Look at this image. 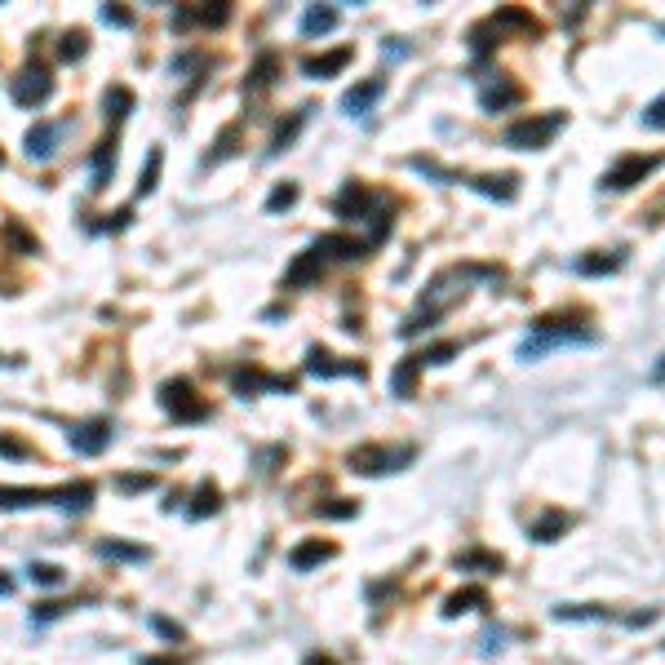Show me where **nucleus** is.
Masks as SVG:
<instances>
[{"instance_id":"obj_1","label":"nucleus","mask_w":665,"mask_h":665,"mask_svg":"<svg viewBox=\"0 0 665 665\" xmlns=\"http://www.w3.org/2000/svg\"><path fill=\"white\" fill-rule=\"evenodd\" d=\"M333 213H337V218H346V222H368V240H364L368 249L382 244L386 235H391V227H395L391 200L377 196V191H368V187H360V182H351V187L333 200Z\"/></svg>"},{"instance_id":"obj_2","label":"nucleus","mask_w":665,"mask_h":665,"mask_svg":"<svg viewBox=\"0 0 665 665\" xmlns=\"http://www.w3.org/2000/svg\"><path fill=\"white\" fill-rule=\"evenodd\" d=\"M599 333L586 329L577 320H559V315H546L528 329V337L519 342V360H541L546 351H559V346H595Z\"/></svg>"},{"instance_id":"obj_3","label":"nucleus","mask_w":665,"mask_h":665,"mask_svg":"<svg viewBox=\"0 0 665 665\" xmlns=\"http://www.w3.org/2000/svg\"><path fill=\"white\" fill-rule=\"evenodd\" d=\"M564 125H568L564 111H541V116L515 120V125L501 133V142H506V147H515V151H546L550 142L564 133Z\"/></svg>"},{"instance_id":"obj_4","label":"nucleus","mask_w":665,"mask_h":665,"mask_svg":"<svg viewBox=\"0 0 665 665\" xmlns=\"http://www.w3.org/2000/svg\"><path fill=\"white\" fill-rule=\"evenodd\" d=\"M417 457L413 444H399V448H386V444H364L355 448L351 457H346V466L355 470V475H386V470H404L408 462Z\"/></svg>"},{"instance_id":"obj_5","label":"nucleus","mask_w":665,"mask_h":665,"mask_svg":"<svg viewBox=\"0 0 665 665\" xmlns=\"http://www.w3.org/2000/svg\"><path fill=\"white\" fill-rule=\"evenodd\" d=\"M160 408H165L173 422H204V417H209V399H204L187 377H173V382L160 386Z\"/></svg>"},{"instance_id":"obj_6","label":"nucleus","mask_w":665,"mask_h":665,"mask_svg":"<svg viewBox=\"0 0 665 665\" xmlns=\"http://www.w3.org/2000/svg\"><path fill=\"white\" fill-rule=\"evenodd\" d=\"M657 165H661L657 156H639V151H630V156H621L617 165L603 173L599 187H603V191H630V187H639V182L648 178V173L657 169Z\"/></svg>"},{"instance_id":"obj_7","label":"nucleus","mask_w":665,"mask_h":665,"mask_svg":"<svg viewBox=\"0 0 665 665\" xmlns=\"http://www.w3.org/2000/svg\"><path fill=\"white\" fill-rule=\"evenodd\" d=\"M54 94V76H49V67H23L14 76V85H9V98L18 102V107H40V102H49Z\"/></svg>"},{"instance_id":"obj_8","label":"nucleus","mask_w":665,"mask_h":665,"mask_svg":"<svg viewBox=\"0 0 665 665\" xmlns=\"http://www.w3.org/2000/svg\"><path fill=\"white\" fill-rule=\"evenodd\" d=\"M324 266H329V258H324V253L311 244V249H302L298 258L289 262V271H284V284H289V289H311V284L324 275Z\"/></svg>"},{"instance_id":"obj_9","label":"nucleus","mask_w":665,"mask_h":665,"mask_svg":"<svg viewBox=\"0 0 665 665\" xmlns=\"http://www.w3.org/2000/svg\"><path fill=\"white\" fill-rule=\"evenodd\" d=\"M67 444L76 448V453L94 457V453H102V448L111 444V422H102V417H94V422L71 426V431H67Z\"/></svg>"},{"instance_id":"obj_10","label":"nucleus","mask_w":665,"mask_h":665,"mask_svg":"<svg viewBox=\"0 0 665 665\" xmlns=\"http://www.w3.org/2000/svg\"><path fill=\"white\" fill-rule=\"evenodd\" d=\"M231 386L235 395H258V391H293V377H271L262 373V368H240V373H231Z\"/></svg>"},{"instance_id":"obj_11","label":"nucleus","mask_w":665,"mask_h":665,"mask_svg":"<svg viewBox=\"0 0 665 665\" xmlns=\"http://www.w3.org/2000/svg\"><path fill=\"white\" fill-rule=\"evenodd\" d=\"M227 18H231L227 0H218V5H187L173 14V27H178V32H187V27H222Z\"/></svg>"},{"instance_id":"obj_12","label":"nucleus","mask_w":665,"mask_h":665,"mask_svg":"<svg viewBox=\"0 0 665 665\" xmlns=\"http://www.w3.org/2000/svg\"><path fill=\"white\" fill-rule=\"evenodd\" d=\"M306 373L311 377H364L368 368L364 364H355V360H337V355H329V351H320V346H311L306 351Z\"/></svg>"},{"instance_id":"obj_13","label":"nucleus","mask_w":665,"mask_h":665,"mask_svg":"<svg viewBox=\"0 0 665 665\" xmlns=\"http://www.w3.org/2000/svg\"><path fill=\"white\" fill-rule=\"evenodd\" d=\"M67 125H58V120H36L32 129H27V156L32 160H49L58 151V142H63Z\"/></svg>"},{"instance_id":"obj_14","label":"nucleus","mask_w":665,"mask_h":665,"mask_svg":"<svg viewBox=\"0 0 665 665\" xmlns=\"http://www.w3.org/2000/svg\"><path fill=\"white\" fill-rule=\"evenodd\" d=\"M386 94V80L382 76H368L360 80L355 89H346V98H342V107H346V116H368V111L377 107V98Z\"/></svg>"},{"instance_id":"obj_15","label":"nucleus","mask_w":665,"mask_h":665,"mask_svg":"<svg viewBox=\"0 0 665 665\" xmlns=\"http://www.w3.org/2000/svg\"><path fill=\"white\" fill-rule=\"evenodd\" d=\"M333 555H337V546H333V541L311 537V541H302V546H293V550H289V568H293V572H311V568L329 564Z\"/></svg>"},{"instance_id":"obj_16","label":"nucleus","mask_w":665,"mask_h":665,"mask_svg":"<svg viewBox=\"0 0 665 665\" xmlns=\"http://www.w3.org/2000/svg\"><path fill=\"white\" fill-rule=\"evenodd\" d=\"M315 249H320L324 258L355 262V258H364V253H368V244L364 240H351V235H342V231H329V235H320V240H315Z\"/></svg>"},{"instance_id":"obj_17","label":"nucleus","mask_w":665,"mask_h":665,"mask_svg":"<svg viewBox=\"0 0 665 665\" xmlns=\"http://www.w3.org/2000/svg\"><path fill=\"white\" fill-rule=\"evenodd\" d=\"M54 501L58 506V488H0V510H23V506H45Z\"/></svg>"},{"instance_id":"obj_18","label":"nucleus","mask_w":665,"mask_h":665,"mask_svg":"<svg viewBox=\"0 0 665 665\" xmlns=\"http://www.w3.org/2000/svg\"><path fill=\"white\" fill-rule=\"evenodd\" d=\"M568 528H572V515H564V510H546L541 519H532V524H528V541H541V546H546V541L564 537Z\"/></svg>"},{"instance_id":"obj_19","label":"nucleus","mask_w":665,"mask_h":665,"mask_svg":"<svg viewBox=\"0 0 665 665\" xmlns=\"http://www.w3.org/2000/svg\"><path fill=\"white\" fill-rule=\"evenodd\" d=\"M351 49H329V54H320V58H306L302 63V76H311V80H329V76H337V71H342L346 63H351Z\"/></svg>"},{"instance_id":"obj_20","label":"nucleus","mask_w":665,"mask_h":665,"mask_svg":"<svg viewBox=\"0 0 665 665\" xmlns=\"http://www.w3.org/2000/svg\"><path fill=\"white\" fill-rule=\"evenodd\" d=\"M515 102H519V85H510V80H501V76H497V85L479 89V107L484 111H506V107H515Z\"/></svg>"},{"instance_id":"obj_21","label":"nucleus","mask_w":665,"mask_h":665,"mask_svg":"<svg viewBox=\"0 0 665 665\" xmlns=\"http://www.w3.org/2000/svg\"><path fill=\"white\" fill-rule=\"evenodd\" d=\"M311 111H315V107H298V111H293V116H289V120H284L280 129L271 133V147H266V156H280V151L289 147V142H293V138H298V133H302V125H306V120H311Z\"/></svg>"},{"instance_id":"obj_22","label":"nucleus","mask_w":665,"mask_h":665,"mask_svg":"<svg viewBox=\"0 0 665 665\" xmlns=\"http://www.w3.org/2000/svg\"><path fill=\"white\" fill-rule=\"evenodd\" d=\"M479 608H488V590L479 586H466L444 599V617H462V612H479Z\"/></svg>"},{"instance_id":"obj_23","label":"nucleus","mask_w":665,"mask_h":665,"mask_svg":"<svg viewBox=\"0 0 665 665\" xmlns=\"http://www.w3.org/2000/svg\"><path fill=\"white\" fill-rule=\"evenodd\" d=\"M94 497H98V488L89 484V479H76V484L58 488V506H63V510H76V515L94 506Z\"/></svg>"},{"instance_id":"obj_24","label":"nucleus","mask_w":665,"mask_h":665,"mask_svg":"<svg viewBox=\"0 0 665 665\" xmlns=\"http://www.w3.org/2000/svg\"><path fill=\"white\" fill-rule=\"evenodd\" d=\"M275 80H280V54H258V63H253V71H249V89L258 94V89H271Z\"/></svg>"},{"instance_id":"obj_25","label":"nucleus","mask_w":665,"mask_h":665,"mask_svg":"<svg viewBox=\"0 0 665 665\" xmlns=\"http://www.w3.org/2000/svg\"><path fill=\"white\" fill-rule=\"evenodd\" d=\"M621 262H626L621 253H608V258H603V253H586V258L572 262V271L577 275H617Z\"/></svg>"},{"instance_id":"obj_26","label":"nucleus","mask_w":665,"mask_h":665,"mask_svg":"<svg viewBox=\"0 0 665 665\" xmlns=\"http://www.w3.org/2000/svg\"><path fill=\"white\" fill-rule=\"evenodd\" d=\"M337 18H342L337 9H329V5H324V9H320V5H311V9L302 14V36H324V32H333Z\"/></svg>"},{"instance_id":"obj_27","label":"nucleus","mask_w":665,"mask_h":665,"mask_svg":"<svg viewBox=\"0 0 665 665\" xmlns=\"http://www.w3.org/2000/svg\"><path fill=\"white\" fill-rule=\"evenodd\" d=\"M111 169H116V138H102L98 151H94V182H89V187H94V191L107 187Z\"/></svg>"},{"instance_id":"obj_28","label":"nucleus","mask_w":665,"mask_h":665,"mask_svg":"<svg viewBox=\"0 0 665 665\" xmlns=\"http://www.w3.org/2000/svg\"><path fill=\"white\" fill-rule=\"evenodd\" d=\"M98 555H102V559H125V564H142V559H147L151 550H147V546H133V541H116V537H107V541L98 546Z\"/></svg>"},{"instance_id":"obj_29","label":"nucleus","mask_w":665,"mask_h":665,"mask_svg":"<svg viewBox=\"0 0 665 665\" xmlns=\"http://www.w3.org/2000/svg\"><path fill=\"white\" fill-rule=\"evenodd\" d=\"M129 111H133V89H125V85H111L107 94H102V116L125 120Z\"/></svg>"},{"instance_id":"obj_30","label":"nucleus","mask_w":665,"mask_h":665,"mask_svg":"<svg viewBox=\"0 0 665 665\" xmlns=\"http://www.w3.org/2000/svg\"><path fill=\"white\" fill-rule=\"evenodd\" d=\"M218 506H222V493L213 484H200L196 488V497H191V506H187V515L191 519H209V515H218Z\"/></svg>"},{"instance_id":"obj_31","label":"nucleus","mask_w":665,"mask_h":665,"mask_svg":"<svg viewBox=\"0 0 665 665\" xmlns=\"http://www.w3.org/2000/svg\"><path fill=\"white\" fill-rule=\"evenodd\" d=\"M417 373H422V364H417V355H404L399 360V368L391 373V386H395V395H413V386H417Z\"/></svg>"},{"instance_id":"obj_32","label":"nucleus","mask_w":665,"mask_h":665,"mask_svg":"<svg viewBox=\"0 0 665 665\" xmlns=\"http://www.w3.org/2000/svg\"><path fill=\"white\" fill-rule=\"evenodd\" d=\"M603 617H612L608 608H599V603H577V608H555V621H603Z\"/></svg>"},{"instance_id":"obj_33","label":"nucleus","mask_w":665,"mask_h":665,"mask_svg":"<svg viewBox=\"0 0 665 665\" xmlns=\"http://www.w3.org/2000/svg\"><path fill=\"white\" fill-rule=\"evenodd\" d=\"M160 165H165V151H160V147H151V151H147V169H142V178H138V196H151V191H156V182H160Z\"/></svg>"},{"instance_id":"obj_34","label":"nucleus","mask_w":665,"mask_h":665,"mask_svg":"<svg viewBox=\"0 0 665 665\" xmlns=\"http://www.w3.org/2000/svg\"><path fill=\"white\" fill-rule=\"evenodd\" d=\"M462 355V346L457 342H435V346H426V351H417V364H448V360H457Z\"/></svg>"},{"instance_id":"obj_35","label":"nucleus","mask_w":665,"mask_h":665,"mask_svg":"<svg viewBox=\"0 0 665 665\" xmlns=\"http://www.w3.org/2000/svg\"><path fill=\"white\" fill-rule=\"evenodd\" d=\"M457 568L470 572V568H484V572H501V555H488V550H470V555H457Z\"/></svg>"},{"instance_id":"obj_36","label":"nucleus","mask_w":665,"mask_h":665,"mask_svg":"<svg viewBox=\"0 0 665 665\" xmlns=\"http://www.w3.org/2000/svg\"><path fill=\"white\" fill-rule=\"evenodd\" d=\"M298 204V182H280V187L266 196V213H284Z\"/></svg>"},{"instance_id":"obj_37","label":"nucleus","mask_w":665,"mask_h":665,"mask_svg":"<svg viewBox=\"0 0 665 665\" xmlns=\"http://www.w3.org/2000/svg\"><path fill=\"white\" fill-rule=\"evenodd\" d=\"M315 515L320 519H351V515H360V501H346V497L324 501V506H315Z\"/></svg>"},{"instance_id":"obj_38","label":"nucleus","mask_w":665,"mask_h":665,"mask_svg":"<svg viewBox=\"0 0 665 665\" xmlns=\"http://www.w3.org/2000/svg\"><path fill=\"white\" fill-rule=\"evenodd\" d=\"M58 54H63L67 63H80V58L89 54V36H85V32H67L63 45H58Z\"/></svg>"},{"instance_id":"obj_39","label":"nucleus","mask_w":665,"mask_h":665,"mask_svg":"<svg viewBox=\"0 0 665 665\" xmlns=\"http://www.w3.org/2000/svg\"><path fill=\"white\" fill-rule=\"evenodd\" d=\"M0 457H9V462H27V457H36V448L27 444V439H14V435H0Z\"/></svg>"},{"instance_id":"obj_40","label":"nucleus","mask_w":665,"mask_h":665,"mask_svg":"<svg viewBox=\"0 0 665 665\" xmlns=\"http://www.w3.org/2000/svg\"><path fill=\"white\" fill-rule=\"evenodd\" d=\"M643 129H665V94H657L648 102V107H643Z\"/></svg>"},{"instance_id":"obj_41","label":"nucleus","mask_w":665,"mask_h":665,"mask_svg":"<svg viewBox=\"0 0 665 665\" xmlns=\"http://www.w3.org/2000/svg\"><path fill=\"white\" fill-rule=\"evenodd\" d=\"M5 240L14 244L18 253H36V240H32V235H27L23 227H18V222H5Z\"/></svg>"},{"instance_id":"obj_42","label":"nucleus","mask_w":665,"mask_h":665,"mask_svg":"<svg viewBox=\"0 0 665 665\" xmlns=\"http://www.w3.org/2000/svg\"><path fill=\"white\" fill-rule=\"evenodd\" d=\"M235 142H240V129H222V138H218V151H213V156H209V165H222V160H227L231 156V151H235Z\"/></svg>"},{"instance_id":"obj_43","label":"nucleus","mask_w":665,"mask_h":665,"mask_svg":"<svg viewBox=\"0 0 665 665\" xmlns=\"http://www.w3.org/2000/svg\"><path fill=\"white\" fill-rule=\"evenodd\" d=\"M116 488L120 493H147V488H156V475H120Z\"/></svg>"},{"instance_id":"obj_44","label":"nucleus","mask_w":665,"mask_h":665,"mask_svg":"<svg viewBox=\"0 0 665 665\" xmlns=\"http://www.w3.org/2000/svg\"><path fill=\"white\" fill-rule=\"evenodd\" d=\"M102 23H107V27H133V14H129V9L125 5H102Z\"/></svg>"},{"instance_id":"obj_45","label":"nucleus","mask_w":665,"mask_h":665,"mask_svg":"<svg viewBox=\"0 0 665 665\" xmlns=\"http://www.w3.org/2000/svg\"><path fill=\"white\" fill-rule=\"evenodd\" d=\"M32 581L36 586H58V581H63V568L58 564H32Z\"/></svg>"},{"instance_id":"obj_46","label":"nucleus","mask_w":665,"mask_h":665,"mask_svg":"<svg viewBox=\"0 0 665 665\" xmlns=\"http://www.w3.org/2000/svg\"><path fill=\"white\" fill-rule=\"evenodd\" d=\"M151 626H156L160 634H165V639H173V643H178V639H182V630H178V626H173V621H165V617H151Z\"/></svg>"},{"instance_id":"obj_47","label":"nucleus","mask_w":665,"mask_h":665,"mask_svg":"<svg viewBox=\"0 0 665 665\" xmlns=\"http://www.w3.org/2000/svg\"><path fill=\"white\" fill-rule=\"evenodd\" d=\"M652 382H657V386H665V355L657 360V368H652Z\"/></svg>"},{"instance_id":"obj_48","label":"nucleus","mask_w":665,"mask_h":665,"mask_svg":"<svg viewBox=\"0 0 665 665\" xmlns=\"http://www.w3.org/2000/svg\"><path fill=\"white\" fill-rule=\"evenodd\" d=\"M306 665H337V661L324 657V652H311V657H306Z\"/></svg>"},{"instance_id":"obj_49","label":"nucleus","mask_w":665,"mask_h":665,"mask_svg":"<svg viewBox=\"0 0 665 665\" xmlns=\"http://www.w3.org/2000/svg\"><path fill=\"white\" fill-rule=\"evenodd\" d=\"M9 590H14V581H9L5 572H0V595H9Z\"/></svg>"},{"instance_id":"obj_50","label":"nucleus","mask_w":665,"mask_h":665,"mask_svg":"<svg viewBox=\"0 0 665 665\" xmlns=\"http://www.w3.org/2000/svg\"><path fill=\"white\" fill-rule=\"evenodd\" d=\"M0 165H5V151H0Z\"/></svg>"}]
</instances>
